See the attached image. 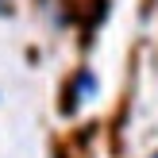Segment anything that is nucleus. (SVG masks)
<instances>
[{"mask_svg": "<svg viewBox=\"0 0 158 158\" xmlns=\"http://www.w3.org/2000/svg\"><path fill=\"white\" fill-rule=\"evenodd\" d=\"M151 158H158V154H151Z\"/></svg>", "mask_w": 158, "mask_h": 158, "instance_id": "f257e3e1", "label": "nucleus"}]
</instances>
